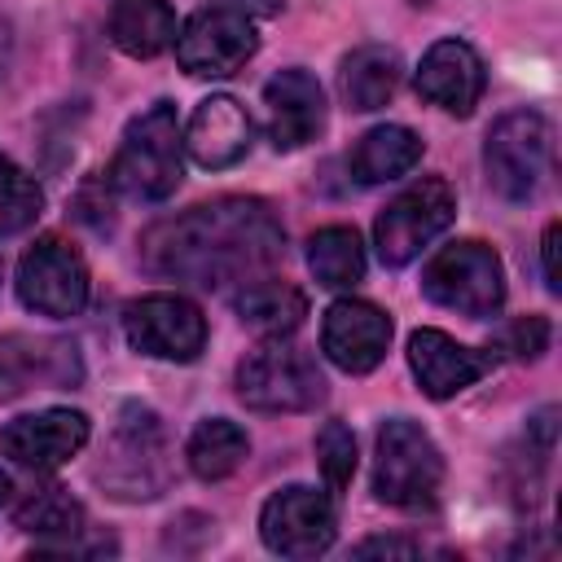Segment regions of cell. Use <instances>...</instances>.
<instances>
[{
  "label": "cell",
  "mask_w": 562,
  "mask_h": 562,
  "mask_svg": "<svg viewBox=\"0 0 562 562\" xmlns=\"http://www.w3.org/2000/svg\"><path fill=\"white\" fill-rule=\"evenodd\" d=\"M417 92L430 105L465 119L479 105V97H483V57L465 40H439V44H430L426 57H422V66H417Z\"/></svg>",
  "instance_id": "e0dca14e"
},
{
  "label": "cell",
  "mask_w": 562,
  "mask_h": 562,
  "mask_svg": "<svg viewBox=\"0 0 562 562\" xmlns=\"http://www.w3.org/2000/svg\"><path fill=\"white\" fill-rule=\"evenodd\" d=\"M417 162H422V136H417L413 127H404V123L369 127V132L356 140L351 158H347V167H351V176H356L360 184L400 180V176H408Z\"/></svg>",
  "instance_id": "ffe728a7"
},
{
  "label": "cell",
  "mask_w": 562,
  "mask_h": 562,
  "mask_svg": "<svg viewBox=\"0 0 562 562\" xmlns=\"http://www.w3.org/2000/svg\"><path fill=\"white\" fill-rule=\"evenodd\" d=\"M9 492H13V483H9V474H4V470H0V505H4V501H9Z\"/></svg>",
  "instance_id": "836d02e7"
},
{
  "label": "cell",
  "mask_w": 562,
  "mask_h": 562,
  "mask_svg": "<svg viewBox=\"0 0 562 562\" xmlns=\"http://www.w3.org/2000/svg\"><path fill=\"white\" fill-rule=\"evenodd\" d=\"M259 536L272 553L281 558H316L334 544L338 536V518L325 492L290 483L281 492H272L259 509Z\"/></svg>",
  "instance_id": "7c38bea8"
},
{
  "label": "cell",
  "mask_w": 562,
  "mask_h": 562,
  "mask_svg": "<svg viewBox=\"0 0 562 562\" xmlns=\"http://www.w3.org/2000/svg\"><path fill=\"white\" fill-rule=\"evenodd\" d=\"M268 136L277 149H303L325 127V92L307 70H281L263 83Z\"/></svg>",
  "instance_id": "ac0fdd59"
},
{
  "label": "cell",
  "mask_w": 562,
  "mask_h": 562,
  "mask_svg": "<svg viewBox=\"0 0 562 562\" xmlns=\"http://www.w3.org/2000/svg\"><path fill=\"white\" fill-rule=\"evenodd\" d=\"M255 22L228 4H206L176 31V61L198 79H224L241 70L255 57Z\"/></svg>",
  "instance_id": "ba28073f"
},
{
  "label": "cell",
  "mask_w": 562,
  "mask_h": 562,
  "mask_svg": "<svg viewBox=\"0 0 562 562\" xmlns=\"http://www.w3.org/2000/svg\"><path fill=\"white\" fill-rule=\"evenodd\" d=\"M233 307H237L241 325H250L255 334L277 338V334H294V329L303 325V316H307V294H303L299 285H290V281H281V277L268 272V277L246 281V285L233 294Z\"/></svg>",
  "instance_id": "44dd1931"
},
{
  "label": "cell",
  "mask_w": 562,
  "mask_h": 562,
  "mask_svg": "<svg viewBox=\"0 0 562 562\" xmlns=\"http://www.w3.org/2000/svg\"><path fill=\"white\" fill-rule=\"evenodd\" d=\"M422 294L461 316H496L505 303V268L483 241H452L422 268Z\"/></svg>",
  "instance_id": "8992f818"
},
{
  "label": "cell",
  "mask_w": 562,
  "mask_h": 562,
  "mask_svg": "<svg viewBox=\"0 0 562 562\" xmlns=\"http://www.w3.org/2000/svg\"><path fill=\"white\" fill-rule=\"evenodd\" d=\"M184 136L176 123V105L171 101H154L149 110H140L119 140V154L105 171V180L140 202H162L176 193L180 176H184Z\"/></svg>",
  "instance_id": "7a4b0ae2"
},
{
  "label": "cell",
  "mask_w": 562,
  "mask_h": 562,
  "mask_svg": "<svg viewBox=\"0 0 562 562\" xmlns=\"http://www.w3.org/2000/svg\"><path fill=\"white\" fill-rule=\"evenodd\" d=\"M250 136H255V123H250L241 101L206 97L193 110L189 127H184V149H189V158L198 167L224 171V167H233V162H241L250 154Z\"/></svg>",
  "instance_id": "d6986e66"
},
{
  "label": "cell",
  "mask_w": 562,
  "mask_h": 562,
  "mask_svg": "<svg viewBox=\"0 0 562 562\" xmlns=\"http://www.w3.org/2000/svg\"><path fill=\"white\" fill-rule=\"evenodd\" d=\"M391 347V316L364 299H338L321 321V351L342 373H369Z\"/></svg>",
  "instance_id": "5bb4252c"
},
{
  "label": "cell",
  "mask_w": 562,
  "mask_h": 562,
  "mask_svg": "<svg viewBox=\"0 0 562 562\" xmlns=\"http://www.w3.org/2000/svg\"><path fill=\"white\" fill-rule=\"evenodd\" d=\"M549 334H553V329H549L544 316H518V321L505 325L501 351H509L514 360H536V356L549 351Z\"/></svg>",
  "instance_id": "f1b7e54d"
},
{
  "label": "cell",
  "mask_w": 562,
  "mask_h": 562,
  "mask_svg": "<svg viewBox=\"0 0 562 562\" xmlns=\"http://www.w3.org/2000/svg\"><path fill=\"white\" fill-rule=\"evenodd\" d=\"M123 334L140 356L189 364L206 347V316L184 294H145L127 303Z\"/></svg>",
  "instance_id": "30bf717a"
},
{
  "label": "cell",
  "mask_w": 562,
  "mask_h": 562,
  "mask_svg": "<svg viewBox=\"0 0 562 562\" xmlns=\"http://www.w3.org/2000/svg\"><path fill=\"white\" fill-rule=\"evenodd\" d=\"M400 88V53L386 44H364L342 61V101L360 114L382 110Z\"/></svg>",
  "instance_id": "cb8c5ba5"
},
{
  "label": "cell",
  "mask_w": 562,
  "mask_h": 562,
  "mask_svg": "<svg viewBox=\"0 0 562 562\" xmlns=\"http://www.w3.org/2000/svg\"><path fill=\"white\" fill-rule=\"evenodd\" d=\"M549 158H553V127L536 110H509V114H501L492 123V132H487V145H483L487 184L505 202L536 198V189L544 184Z\"/></svg>",
  "instance_id": "5b68a950"
},
{
  "label": "cell",
  "mask_w": 562,
  "mask_h": 562,
  "mask_svg": "<svg viewBox=\"0 0 562 562\" xmlns=\"http://www.w3.org/2000/svg\"><path fill=\"white\" fill-rule=\"evenodd\" d=\"M307 268L325 290H351L364 277V246L360 233L347 224H329L307 241Z\"/></svg>",
  "instance_id": "484cf974"
},
{
  "label": "cell",
  "mask_w": 562,
  "mask_h": 562,
  "mask_svg": "<svg viewBox=\"0 0 562 562\" xmlns=\"http://www.w3.org/2000/svg\"><path fill=\"white\" fill-rule=\"evenodd\" d=\"M443 483V457L435 439L408 422L391 417L378 430V457H373V496L391 509H430Z\"/></svg>",
  "instance_id": "277c9868"
},
{
  "label": "cell",
  "mask_w": 562,
  "mask_h": 562,
  "mask_svg": "<svg viewBox=\"0 0 562 562\" xmlns=\"http://www.w3.org/2000/svg\"><path fill=\"white\" fill-rule=\"evenodd\" d=\"M246 452H250V439H246V430H241L237 422H228V417H206V422H198L193 435H189V448H184L189 470H193L202 483L228 479V474L246 461Z\"/></svg>",
  "instance_id": "d4e9b609"
},
{
  "label": "cell",
  "mask_w": 562,
  "mask_h": 562,
  "mask_svg": "<svg viewBox=\"0 0 562 562\" xmlns=\"http://www.w3.org/2000/svg\"><path fill=\"white\" fill-rule=\"evenodd\" d=\"M92 426L83 413L75 408H44V413H26L0 426V457H9L22 470L48 474L57 465H66L83 443H88Z\"/></svg>",
  "instance_id": "4fadbf2b"
},
{
  "label": "cell",
  "mask_w": 562,
  "mask_h": 562,
  "mask_svg": "<svg viewBox=\"0 0 562 562\" xmlns=\"http://www.w3.org/2000/svg\"><path fill=\"white\" fill-rule=\"evenodd\" d=\"M40 211H44V189L35 184V176L0 154V237L31 228Z\"/></svg>",
  "instance_id": "4316f807"
},
{
  "label": "cell",
  "mask_w": 562,
  "mask_h": 562,
  "mask_svg": "<svg viewBox=\"0 0 562 562\" xmlns=\"http://www.w3.org/2000/svg\"><path fill=\"white\" fill-rule=\"evenodd\" d=\"M558 220L544 228V241H540V259H544V285H549V294H558L562 290V277H558Z\"/></svg>",
  "instance_id": "4dcf8cb0"
},
{
  "label": "cell",
  "mask_w": 562,
  "mask_h": 562,
  "mask_svg": "<svg viewBox=\"0 0 562 562\" xmlns=\"http://www.w3.org/2000/svg\"><path fill=\"white\" fill-rule=\"evenodd\" d=\"M110 40L127 57H158L176 44V13L167 0H110Z\"/></svg>",
  "instance_id": "7402d4cb"
},
{
  "label": "cell",
  "mask_w": 562,
  "mask_h": 562,
  "mask_svg": "<svg viewBox=\"0 0 562 562\" xmlns=\"http://www.w3.org/2000/svg\"><path fill=\"white\" fill-rule=\"evenodd\" d=\"M417 553H422V544L404 540V536H373V540L356 544V558H417Z\"/></svg>",
  "instance_id": "f546056e"
},
{
  "label": "cell",
  "mask_w": 562,
  "mask_h": 562,
  "mask_svg": "<svg viewBox=\"0 0 562 562\" xmlns=\"http://www.w3.org/2000/svg\"><path fill=\"white\" fill-rule=\"evenodd\" d=\"M285 259V228L263 198H215L158 220L140 237V263L154 277L193 290H228L268 277Z\"/></svg>",
  "instance_id": "6da1fadb"
},
{
  "label": "cell",
  "mask_w": 562,
  "mask_h": 562,
  "mask_svg": "<svg viewBox=\"0 0 562 562\" xmlns=\"http://www.w3.org/2000/svg\"><path fill=\"white\" fill-rule=\"evenodd\" d=\"M162 452H167V439H162L158 417L149 408H123V422L110 439V452L97 479L123 501H149L167 483Z\"/></svg>",
  "instance_id": "8fae6325"
},
{
  "label": "cell",
  "mask_w": 562,
  "mask_h": 562,
  "mask_svg": "<svg viewBox=\"0 0 562 562\" xmlns=\"http://www.w3.org/2000/svg\"><path fill=\"white\" fill-rule=\"evenodd\" d=\"M237 400L255 413H307L325 400V373L312 351L277 334L237 364Z\"/></svg>",
  "instance_id": "3957f363"
},
{
  "label": "cell",
  "mask_w": 562,
  "mask_h": 562,
  "mask_svg": "<svg viewBox=\"0 0 562 562\" xmlns=\"http://www.w3.org/2000/svg\"><path fill=\"white\" fill-rule=\"evenodd\" d=\"M9 48H13V26H9V18H0V75L9 66Z\"/></svg>",
  "instance_id": "d6a6232c"
},
{
  "label": "cell",
  "mask_w": 562,
  "mask_h": 562,
  "mask_svg": "<svg viewBox=\"0 0 562 562\" xmlns=\"http://www.w3.org/2000/svg\"><path fill=\"white\" fill-rule=\"evenodd\" d=\"M79 356L70 342L9 334L0 338V400H18L31 386H70L79 382Z\"/></svg>",
  "instance_id": "2e32d148"
},
{
  "label": "cell",
  "mask_w": 562,
  "mask_h": 562,
  "mask_svg": "<svg viewBox=\"0 0 562 562\" xmlns=\"http://www.w3.org/2000/svg\"><path fill=\"white\" fill-rule=\"evenodd\" d=\"M220 4H228V9H241L246 18H272V13L281 9V0H220Z\"/></svg>",
  "instance_id": "1f68e13d"
},
{
  "label": "cell",
  "mask_w": 562,
  "mask_h": 562,
  "mask_svg": "<svg viewBox=\"0 0 562 562\" xmlns=\"http://www.w3.org/2000/svg\"><path fill=\"white\" fill-rule=\"evenodd\" d=\"M13 527L44 540L48 549H75V536L83 531V505L61 483H48V487H35L26 501H18Z\"/></svg>",
  "instance_id": "603a6c76"
},
{
  "label": "cell",
  "mask_w": 562,
  "mask_h": 562,
  "mask_svg": "<svg viewBox=\"0 0 562 562\" xmlns=\"http://www.w3.org/2000/svg\"><path fill=\"white\" fill-rule=\"evenodd\" d=\"M316 465L329 483V492H342L356 474V435L342 422H325L316 435Z\"/></svg>",
  "instance_id": "83f0119b"
},
{
  "label": "cell",
  "mask_w": 562,
  "mask_h": 562,
  "mask_svg": "<svg viewBox=\"0 0 562 562\" xmlns=\"http://www.w3.org/2000/svg\"><path fill=\"white\" fill-rule=\"evenodd\" d=\"M408 369L430 400H448L492 369V351H474L443 329H417L408 338Z\"/></svg>",
  "instance_id": "9a60e30c"
},
{
  "label": "cell",
  "mask_w": 562,
  "mask_h": 562,
  "mask_svg": "<svg viewBox=\"0 0 562 562\" xmlns=\"http://www.w3.org/2000/svg\"><path fill=\"white\" fill-rule=\"evenodd\" d=\"M18 299L35 312V316H79L88 303V263L83 255L61 241V237H40L22 263H18Z\"/></svg>",
  "instance_id": "9c48e42d"
},
{
  "label": "cell",
  "mask_w": 562,
  "mask_h": 562,
  "mask_svg": "<svg viewBox=\"0 0 562 562\" xmlns=\"http://www.w3.org/2000/svg\"><path fill=\"white\" fill-rule=\"evenodd\" d=\"M457 220V193L443 176H422L400 198L386 202V211L373 220V246L386 268H404L417 259L448 224Z\"/></svg>",
  "instance_id": "52a82bcc"
}]
</instances>
